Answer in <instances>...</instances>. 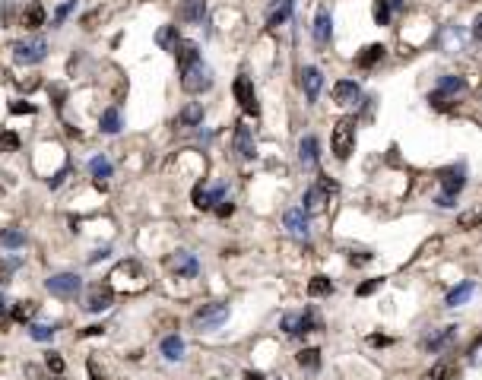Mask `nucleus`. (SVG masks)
<instances>
[{"instance_id": "f257e3e1", "label": "nucleus", "mask_w": 482, "mask_h": 380, "mask_svg": "<svg viewBox=\"0 0 482 380\" xmlns=\"http://www.w3.org/2000/svg\"><path fill=\"white\" fill-rule=\"evenodd\" d=\"M108 279H111V285L118 291H140V289H146V270L137 263V260H124V263H118Z\"/></svg>"}, {"instance_id": "f03ea898", "label": "nucleus", "mask_w": 482, "mask_h": 380, "mask_svg": "<svg viewBox=\"0 0 482 380\" xmlns=\"http://www.w3.org/2000/svg\"><path fill=\"white\" fill-rule=\"evenodd\" d=\"M352 146H355V120L352 118L336 120V127H333V156L340 158V162H346V158L352 156Z\"/></svg>"}, {"instance_id": "7ed1b4c3", "label": "nucleus", "mask_w": 482, "mask_h": 380, "mask_svg": "<svg viewBox=\"0 0 482 380\" xmlns=\"http://www.w3.org/2000/svg\"><path fill=\"white\" fill-rule=\"evenodd\" d=\"M225 320H228V304H222V301L203 304V308L194 310V317H190V323H194L197 329H216Z\"/></svg>"}, {"instance_id": "20e7f679", "label": "nucleus", "mask_w": 482, "mask_h": 380, "mask_svg": "<svg viewBox=\"0 0 482 380\" xmlns=\"http://www.w3.org/2000/svg\"><path fill=\"white\" fill-rule=\"evenodd\" d=\"M10 51L16 63H38L48 54V42L44 38H19V42H13Z\"/></svg>"}, {"instance_id": "39448f33", "label": "nucleus", "mask_w": 482, "mask_h": 380, "mask_svg": "<svg viewBox=\"0 0 482 380\" xmlns=\"http://www.w3.org/2000/svg\"><path fill=\"white\" fill-rule=\"evenodd\" d=\"M181 86H184V92H190V95H197V92H206L209 86H213V70L206 67V63H194L190 70H184V76H181Z\"/></svg>"}, {"instance_id": "423d86ee", "label": "nucleus", "mask_w": 482, "mask_h": 380, "mask_svg": "<svg viewBox=\"0 0 482 380\" xmlns=\"http://www.w3.org/2000/svg\"><path fill=\"white\" fill-rule=\"evenodd\" d=\"M44 285H48V291L54 298H76L82 289V279L76 276V272H57V276H51Z\"/></svg>"}, {"instance_id": "0eeeda50", "label": "nucleus", "mask_w": 482, "mask_h": 380, "mask_svg": "<svg viewBox=\"0 0 482 380\" xmlns=\"http://www.w3.org/2000/svg\"><path fill=\"white\" fill-rule=\"evenodd\" d=\"M317 314L314 310H295V314H285L283 317V333L289 336H302V333H311V329H317Z\"/></svg>"}, {"instance_id": "6e6552de", "label": "nucleus", "mask_w": 482, "mask_h": 380, "mask_svg": "<svg viewBox=\"0 0 482 380\" xmlns=\"http://www.w3.org/2000/svg\"><path fill=\"white\" fill-rule=\"evenodd\" d=\"M235 99H238V105L245 108L251 118H257L260 114V105H257V95H254V82H251V76H235Z\"/></svg>"}, {"instance_id": "1a4fd4ad", "label": "nucleus", "mask_w": 482, "mask_h": 380, "mask_svg": "<svg viewBox=\"0 0 482 380\" xmlns=\"http://www.w3.org/2000/svg\"><path fill=\"white\" fill-rule=\"evenodd\" d=\"M165 266H168L175 276H184V279H190V276H197V272H200L197 257H194V253H187V251H175L168 260H165Z\"/></svg>"}, {"instance_id": "9d476101", "label": "nucleus", "mask_w": 482, "mask_h": 380, "mask_svg": "<svg viewBox=\"0 0 482 380\" xmlns=\"http://www.w3.org/2000/svg\"><path fill=\"white\" fill-rule=\"evenodd\" d=\"M333 194V184L330 181H321V184H314V187L304 194V213H323V206H327V196Z\"/></svg>"}, {"instance_id": "9b49d317", "label": "nucleus", "mask_w": 482, "mask_h": 380, "mask_svg": "<svg viewBox=\"0 0 482 380\" xmlns=\"http://www.w3.org/2000/svg\"><path fill=\"white\" fill-rule=\"evenodd\" d=\"M463 184H466V168H463V165H454V168H444L441 171L444 196H450V200H454V196L463 190Z\"/></svg>"}, {"instance_id": "f8f14e48", "label": "nucleus", "mask_w": 482, "mask_h": 380, "mask_svg": "<svg viewBox=\"0 0 482 380\" xmlns=\"http://www.w3.org/2000/svg\"><path fill=\"white\" fill-rule=\"evenodd\" d=\"M111 304H114L111 289H101V285H92V289L86 291V304H82V308H86L89 314H101V310H108Z\"/></svg>"}, {"instance_id": "ddd939ff", "label": "nucleus", "mask_w": 482, "mask_h": 380, "mask_svg": "<svg viewBox=\"0 0 482 380\" xmlns=\"http://www.w3.org/2000/svg\"><path fill=\"white\" fill-rule=\"evenodd\" d=\"M283 225H285V232L292 234V238H308V213L304 209H285V215H283Z\"/></svg>"}, {"instance_id": "4468645a", "label": "nucleus", "mask_w": 482, "mask_h": 380, "mask_svg": "<svg viewBox=\"0 0 482 380\" xmlns=\"http://www.w3.org/2000/svg\"><path fill=\"white\" fill-rule=\"evenodd\" d=\"M359 99H362L359 82H352V80H340V82L333 86V101H336V105L349 108V105H355Z\"/></svg>"}, {"instance_id": "2eb2a0df", "label": "nucleus", "mask_w": 482, "mask_h": 380, "mask_svg": "<svg viewBox=\"0 0 482 380\" xmlns=\"http://www.w3.org/2000/svg\"><path fill=\"white\" fill-rule=\"evenodd\" d=\"M19 25L29 32H35L38 25H44V6L38 4V0H32V4L23 6V13H19Z\"/></svg>"}, {"instance_id": "dca6fc26", "label": "nucleus", "mask_w": 482, "mask_h": 380, "mask_svg": "<svg viewBox=\"0 0 482 380\" xmlns=\"http://www.w3.org/2000/svg\"><path fill=\"white\" fill-rule=\"evenodd\" d=\"M235 149H238L241 158H254V156H257V146H254L251 127H245V124L235 127Z\"/></svg>"}, {"instance_id": "f3484780", "label": "nucleus", "mask_w": 482, "mask_h": 380, "mask_svg": "<svg viewBox=\"0 0 482 380\" xmlns=\"http://www.w3.org/2000/svg\"><path fill=\"white\" fill-rule=\"evenodd\" d=\"M463 89H466V80H460V76H444V80L435 86V92H431V101L441 105L447 95H457V92H463Z\"/></svg>"}, {"instance_id": "a211bd4d", "label": "nucleus", "mask_w": 482, "mask_h": 380, "mask_svg": "<svg viewBox=\"0 0 482 380\" xmlns=\"http://www.w3.org/2000/svg\"><path fill=\"white\" fill-rule=\"evenodd\" d=\"M321 86H323V73H321V70H317V67H304L302 70V89H304V95H308V101H317Z\"/></svg>"}, {"instance_id": "6ab92c4d", "label": "nucleus", "mask_w": 482, "mask_h": 380, "mask_svg": "<svg viewBox=\"0 0 482 380\" xmlns=\"http://www.w3.org/2000/svg\"><path fill=\"white\" fill-rule=\"evenodd\" d=\"M222 196H225V184H216V187H197L194 190V203L200 209H209V206H216V203H222Z\"/></svg>"}, {"instance_id": "aec40b11", "label": "nucleus", "mask_w": 482, "mask_h": 380, "mask_svg": "<svg viewBox=\"0 0 482 380\" xmlns=\"http://www.w3.org/2000/svg\"><path fill=\"white\" fill-rule=\"evenodd\" d=\"M175 54H178V70H190L194 63H200V51H197V44H187V42H178V48H175Z\"/></svg>"}, {"instance_id": "412c9836", "label": "nucleus", "mask_w": 482, "mask_h": 380, "mask_svg": "<svg viewBox=\"0 0 482 380\" xmlns=\"http://www.w3.org/2000/svg\"><path fill=\"white\" fill-rule=\"evenodd\" d=\"M330 35H333V19H330L327 10H317V16H314V42L327 44Z\"/></svg>"}, {"instance_id": "4be33fe9", "label": "nucleus", "mask_w": 482, "mask_h": 380, "mask_svg": "<svg viewBox=\"0 0 482 380\" xmlns=\"http://www.w3.org/2000/svg\"><path fill=\"white\" fill-rule=\"evenodd\" d=\"M317 152H321V146H317V137H304L302 139V146H298V158H302V165L304 168H314L317 165Z\"/></svg>"}, {"instance_id": "5701e85b", "label": "nucleus", "mask_w": 482, "mask_h": 380, "mask_svg": "<svg viewBox=\"0 0 482 380\" xmlns=\"http://www.w3.org/2000/svg\"><path fill=\"white\" fill-rule=\"evenodd\" d=\"M454 329L457 327H444V329H438V333H428L422 339V348H425V352H438L441 346H447V342L454 339Z\"/></svg>"}, {"instance_id": "b1692460", "label": "nucleus", "mask_w": 482, "mask_h": 380, "mask_svg": "<svg viewBox=\"0 0 482 380\" xmlns=\"http://www.w3.org/2000/svg\"><path fill=\"white\" fill-rule=\"evenodd\" d=\"M292 10H295V0H276V6H273L270 16H266V25L276 29L279 23H285V19L292 16Z\"/></svg>"}, {"instance_id": "393cba45", "label": "nucleus", "mask_w": 482, "mask_h": 380, "mask_svg": "<svg viewBox=\"0 0 482 380\" xmlns=\"http://www.w3.org/2000/svg\"><path fill=\"white\" fill-rule=\"evenodd\" d=\"M206 16V0H184L181 4V19L184 23H200Z\"/></svg>"}, {"instance_id": "a878e982", "label": "nucleus", "mask_w": 482, "mask_h": 380, "mask_svg": "<svg viewBox=\"0 0 482 380\" xmlns=\"http://www.w3.org/2000/svg\"><path fill=\"white\" fill-rule=\"evenodd\" d=\"M162 355L168 361H181L184 358V342H181V336H165V339H162Z\"/></svg>"}, {"instance_id": "bb28decb", "label": "nucleus", "mask_w": 482, "mask_h": 380, "mask_svg": "<svg viewBox=\"0 0 482 380\" xmlns=\"http://www.w3.org/2000/svg\"><path fill=\"white\" fill-rule=\"evenodd\" d=\"M121 124H124V118H121L118 108H108L101 114V133H121Z\"/></svg>"}, {"instance_id": "cd10ccee", "label": "nucleus", "mask_w": 482, "mask_h": 380, "mask_svg": "<svg viewBox=\"0 0 482 380\" xmlns=\"http://www.w3.org/2000/svg\"><path fill=\"white\" fill-rule=\"evenodd\" d=\"M156 44H159V48H165V51H175L178 48V32H175V25H165V29H159L156 32Z\"/></svg>"}, {"instance_id": "c85d7f7f", "label": "nucleus", "mask_w": 482, "mask_h": 380, "mask_svg": "<svg viewBox=\"0 0 482 380\" xmlns=\"http://www.w3.org/2000/svg\"><path fill=\"white\" fill-rule=\"evenodd\" d=\"M473 289H476L473 282H463V285H457V289L447 295V301H444V304H447V308H457V304L469 301V295H473Z\"/></svg>"}, {"instance_id": "c756f323", "label": "nucleus", "mask_w": 482, "mask_h": 380, "mask_svg": "<svg viewBox=\"0 0 482 380\" xmlns=\"http://www.w3.org/2000/svg\"><path fill=\"white\" fill-rule=\"evenodd\" d=\"M330 291H333V282H330L327 276H314L308 282V295L311 298H321V295H330Z\"/></svg>"}, {"instance_id": "7c9ffc66", "label": "nucleus", "mask_w": 482, "mask_h": 380, "mask_svg": "<svg viewBox=\"0 0 482 380\" xmlns=\"http://www.w3.org/2000/svg\"><path fill=\"white\" fill-rule=\"evenodd\" d=\"M381 57H384V44H368V48L359 54V67H371V63H378Z\"/></svg>"}, {"instance_id": "2f4dec72", "label": "nucleus", "mask_w": 482, "mask_h": 380, "mask_svg": "<svg viewBox=\"0 0 482 380\" xmlns=\"http://www.w3.org/2000/svg\"><path fill=\"white\" fill-rule=\"evenodd\" d=\"M200 120H203V108L197 105V101H190V105L181 111V124H184V127H197Z\"/></svg>"}, {"instance_id": "473e14b6", "label": "nucleus", "mask_w": 482, "mask_h": 380, "mask_svg": "<svg viewBox=\"0 0 482 380\" xmlns=\"http://www.w3.org/2000/svg\"><path fill=\"white\" fill-rule=\"evenodd\" d=\"M89 171H92V175L99 177V181H105V177L111 175V165H108V158H105V156H95L92 162H89Z\"/></svg>"}, {"instance_id": "72a5a7b5", "label": "nucleus", "mask_w": 482, "mask_h": 380, "mask_svg": "<svg viewBox=\"0 0 482 380\" xmlns=\"http://www.w3.org/2000/svg\"><path fill=\"white\" fill-rule=\"evenodd\" d=\"M457 222H460V228H476V225H482V206L466 209V213H463Z\"/></svg>"}, {"instance_id": "f704fd0d", "label": "nucleus", "mask_w": 482, "mask_h": 380, "mask_svg": "<svg viewBox=\"0 0 482 380\" xmlns=\"http://www.w3.org/2000/svg\"><path fill=\"white\" fill-rule=\"evenodd\" d=\"M29 336L32 339H38V342H48V339H54V327H48V323H32Z\"/></svg>"}, {"instance_id": "c9c22d12", "label": "nucleus", "mask_w": 482, "mask_h": 380, "mask_svg": "<svg viewBox=\"0 0 482 380\" xmlns=\"http://www.w3.org/2000/svg\"><path fill=\"white\" fill-rule=\"evenodd\" d=\"M0 244H4V247H23L25 244V234L19 232V228H10V232L0 234Z\"/></svg>"}, {"instance_id": "e433bc0d", "label": "nucleus", "mask_w": 482, "mask_h": 380, "mask_svg": "<svg viewBox=\"0 0 482 380\" xmlns=\"http://www.w3.org/2000/svg\"><path fill=\"white\" fill-rule=\"evenodd\" d=\"M298 365L302 367H317L321 365V352H317V348H304V352H298Z\"/></svg>"}, {"instance_id": "4c0bfd02", "label": "nucleus", "mask_w": 482, "mask_h": 380, "mask_svg": "<svg viewBox=\"0 0 482 380\" xmlns=\"http://www.w3.org/2000/svg\"><path fill=\"white\" fill-rule=\"evenodd\" d=\"M13 149H19V133L4 130L0 133V152H13Z\"/></svg>"}, {"instance_id": "58836bf2", "label": "nucleus", "mask_w": 482, "mask_h": 380, "mask_svg": "<svg viewBox=\"0 0 482 380\" xmlns=\"http://www.w3.org/2000/svg\"><path fill=\"white\" fill-rule=\"evenodd\" d=\"M32 310H35V304H32V301H19L16 308H13V320H19V323H23V320H29V317H32Z\"/></svg>"}, {"instance_id": "ea45409f", "label": "nucleus", "mask_w": 482, "mask_h": 380, "mask_svg": "<svg viewBox=\"0 0 482 380\" xmlns=\"http://www.w3.org/2000/svg\"><path fill=\"white\" fill-rule=\"evenodd\" d=\"M444 377H447V361H438L435 367H428L422 374V380H444Z\"/></svg>"}, {"instance_id": "a19ab883", "label": "nucleus", "mask_w": 482, "mask_h": 380, "mask_svg": "<svg viewBox=\"0 0 482 380\" xmlns=\"http://www.w3.org/2000/svg\"><path fill=\"white\" fill-rule=\"evenodd\" d=\"M44 361H48V371H51V374H63V367H67V365H63V358H61L57 352H48V358H44Z\"/></svg>"}, {"instance_id": "79ce46f5", "label": "nucleus", "mask_w": 482, "mask_h": 380, "mask_svg": "<svg viewBox=\"0 0 482 380\" xmlns=\"http://www.w3.org/2000/svg\"><path fill=\"white\" fill-rule=\"evenodd\" d=\"M374 19H378L381 25H387V19H390V6H387L384 0H378V6H374Z\"/></svg>"}, {"instance_id": "37998d69", "label": "nucleus", "mask_w": 482, "mask_h": 380, "mask_svg": "<svg viewBox=\"0 0 482 380\" xmlns=\"http://www.w3.org/2000/svg\"><path fill=\"white\" fill-rule=\"evenodd\" d=\"M73 0H67V4H61V6H57V13H54V23H63V19H67L70 16V13H73Z\"/></svg>"}, {"instance_id": "c03bdc74", "label": "nucleus", "mask_w": 482, "mask_h": 380, "mask_svg": "<svg viewBox=\"0 0 482 380\" xmlns=\"http://www.w3.org/2000/svg\"><path fill=\"white\" fill-rule=\"evenodd\" d=\"M378 289H381V279H371V282L359 285V295H371V291H378Z\"/></svg>"}, {"instance_id": "a18cd8bd", "label": "nucleus", "mask_w": 482, "mask_h": 380, "mask_svg": "<svg viewBox=\"0 0 482 380\" xmlns=\"http://www.w3.org/2000/svg\"><path fill=\"white\" fill-rule=\"evenodd\" d=\"M10 111L13 114H32V105H25V101H10Z\"/></svg>"}, {"instance_id": "49530a36", "label": "nucleus", "mask_w": 482, "mask_h": 380, "mask_svg": "<svg viewBox=\"0 0 482 380\" xmlns=\"http://www.w3.org/2000/svg\"><path fill=\"white\" fill-rule=\"evenodd\" d=\"M10 279H13V266L10 263H0V285L10 282Z\"/></svg>"}, {"instance_id": "de8ad7c7", "label": "nucleus", "mask_w": 482, "mask_h": 380, "mask_svg": "<svg viewBox=\"0 0 482 380\" xmlns=\"http://www.w3.org/2000/svg\"><path fill=\"white\" fill-rule=\"evenodd\" d=\"M473 38L476 42H482V13L476 16V23H473Z\"/></svg>"}, {"instance_id": "09e8293b", "label": "nucleus", "mask_w": 482, "mask_h": 380, "mask_svg": "<svg viewBox=\"0 0 482 380\" xmlns=\"http://www.w3.org/2000/svg\"><path fill=\"white\" fill-rule=\"evenodd\" d=\"M473 365H476V367H482V342L473 348Z\"/></svg>"}, {"instance_id": "8fccbe9b", "label": "nucleus", "mask_w": 482, "mask_h": 380, "mask_svg": "<svg viewBox=\"0 0 482 380\" xmlns=\"http://www.w3.org/2000/svg\"><path fill=\"white\" fill-rule=\"evenodd\" d=\"M4 310H6V301H4V295H0V314H4Z\"/></svg>"}, {"instance_id": "3c124183", "label": "nucleus", "mask_w": 482, "mask_h": 380, "mask_svg": "<svg viewBox=\"0 0 482 380\" xmlns=\"http://www.w3.org/2000/svg\"><path fill=\"white\" fill-rule=\"evenodd\" d=\"M245 380H260V377H257V374H247V377H245Z\"/></svg>"}]
</instances>
